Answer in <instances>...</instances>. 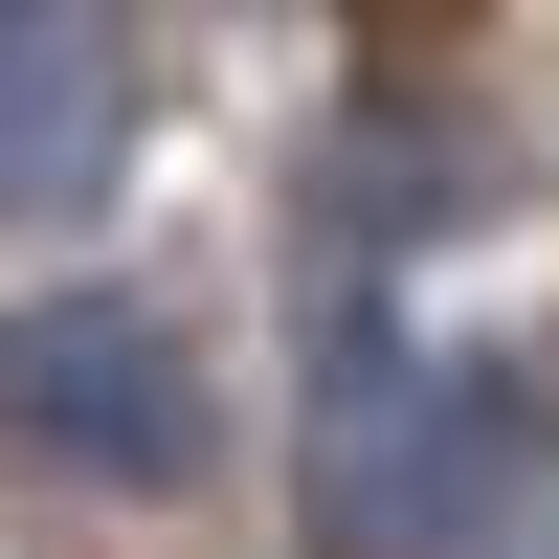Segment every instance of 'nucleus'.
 Instances as JSON below:
<instances>
[{
	"label": "nucleus",
	"mask_w": 559,
	"mask_h": 559,
	"mask_svg": "<svg viewBox=\"0 0 559 559\" xmlns=\"http://www.w3.org/2000/svg\"><path fill=\"white\" fill-rule=\"evenodd\" d=\"M0 426L68 448V471H112V492H179L202 471V358H179V313H134V292H45L23 336H0Z\"/></svg>",
	"instance_id": "obj_1"
},
{
	"label": "nucleus",
	"mask_w": 559,
	"mask_h": 559,
	"mask_svg": "<svg viewBox=\"0 0 559 559\" xmlns=\"http://www.w3.org/2000/svg\"><path fill=\"white\" fill-rule=\"evenodd\" d=\"M515 448H537V403H515V381H403L381 426H358L336 559H426L448 515H492V492H515Z\"/></svg>",
	"instance_id": "obj_2"
},
{
	"label": "nucleus",
	"mask_w": 559,
	"mask_h": 559,
	"mask_svg": "<svg viewBox=\"0 0 559 559\" xmlns=\"http://www.w3.org/2000/svg\"><path fill=\"white\" fill-rule=\"evenodd\" d=\"M112 157H134L112 45H68V23L0 0V224H90V202H112Z\"/></svg>",
	"instance_id": "obj_3"
}]
</instances>
